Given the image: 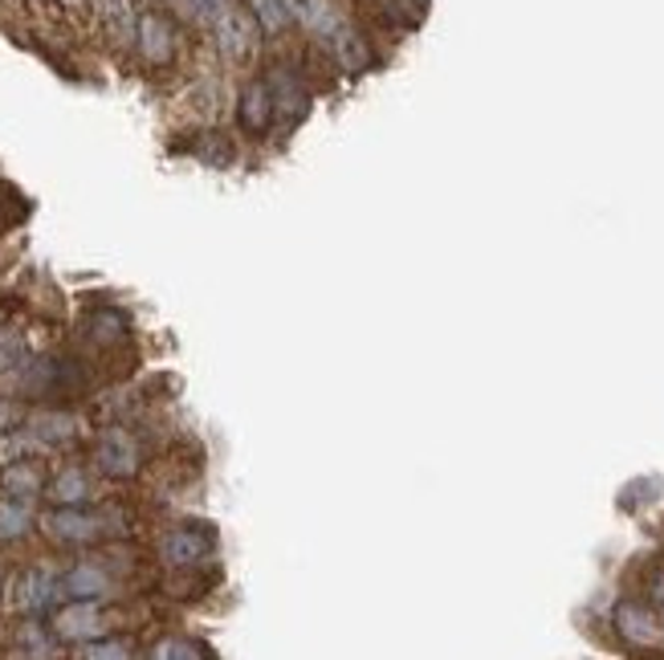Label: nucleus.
Here are the masks:
<instances>
[{"label": "nucleus", "mask_w": 664, "mask_h": 660, "mask_svg": "<svg viewBox=\"0 0 664 660\" xmlns=\"http://www.w3.org/2000/svg\"><path fill=\"white\" fill-rule=\"evenodd\" d=\"M54 631L61 640H82L87 645V640H99L106 631V616H102V607L94 600H78L54 616Z\"/></svg>", "instance_id": "f257e3e1"}, {"label": "nucleus", "mask_w": 664, "mask_h": 660, "mask_svg": "<svg viewBox=\"0 0 664 660\" xmlns=\"http://www.w3.org/2000/svg\"><path fill=\"white\" fill-rule=\"evenodd\" d=\"M286 13H289V21H298L306 33H314L322 42H331L334 33L347 25L331 0H286Z\"/></svg>", "instance_id": "f03ea898"}, {"label": "nucleus", "mask_w": 664, "mask_h": 660, "mask_svg": "<svg viewBox=\"0 0 664 660\" xmlns=\"http://www.w3.org/2000/svg\"><path fill=\"white\" fill-rule=\"evenodd\" d=\"M45 531L54 534V538H61V543H94L106 531V522L87 514V510H78V505H61V510H54V514L45 517Z\"/></svg>", "instance_id": "7ed1b4c3"}, {"label": "nucleus", "mask_w": 664, "mask_h": 660, "mask_svg": "<svg viewBox=\"0 0 664 660\" xmlns=\"http://www.w3.org/2000/svg\"><path fill=\"white\" fill-rule=\"evenodd\" d=\"M213 25H217L220 49H225L232 61L249 58V49H253V13H245V9L229 4V9H225V13H220Z\"/></svg>", "instance_id": "20e7f679"}, {"label": "nucleus", "mask_w": 664, "mask_h": 660, "mask_svg": "<svg viewBox=\"0 0 664 660\" xmlns=\"http://www.w3.org/2000/svg\"><path fill=\"white\" fill-rule=\"evenodd\" d=\"M616 628H620V636L628 645L649 648L664 640L661 619L652 616V607H644V603H620V607H616Z\"/></svg>", "instance_id": "39448f33"}, {"label": "nucleus", "mask_w": 664, "mask_h": 660, "mask_svg": "<svg viewBox=\"0 0 664 660\" xmlns=\"http://www.w3.org/2000/svg\"><path fill=\"white\" fill-rule=\"evenodd\" d=\"M139 49L151 66H168L175 58V30L168 16L144 13L139 16Z\"/></svg>", "instance_id": "423d86ee"}, {"label": "nucleus", "mask_w": 664, "mask_h": 660, "mask_svg": "<svg viewBox=\"0 0 664 660\" xmlns=\"http://www.w3.org/2000/svg\"><path fill=\"white\" fill-rule=\"evenodd\" d=\"M274 115H277L274 90H270V82L253 78V82L241 90V127H245L249 135H261V130L274 123Z\"/></svg>", "instance_id": "0eeeda50"}, {"label": "nucleus", "mask_w": 664, "mask_h": 660, "mask_svg": "<svg viewBox=\"0 0 664 660\" xmlns=\"http://www.w3.org/2000/svg\"><path fill=\"white\" fill-rule=\"evenodd\" d=\"M208 550H213V534L201 526H180L163 538V559L175 567H192V562L208 559Z\"/></svg>", "instance_id": "6e6552de"}, {"label": "nucleus", "mask_w": 664, "mask_h": 660, "mask_svg": "<svg viewBox=\"0 0 664 660\" xmlns=\"http://www.w3.org/2000/svg\"><path fill=\"white\" fill-rule=\"evenodd\" d=\"M99 465L111 477H130L135 465H139V448H135V441L123 429H111L99 445Z\"/></svg>", "instance_id": "1a4fd4ad"}, {"label": "nucleus", "mask_w": 664, "mask_h": 660, "mask_svg": "<svg viewBox=\"0 0 664 660\" xmlns=\"http://www.w3.org/2000/svg\"><path fill=\"white\" fill-rule=\"evenodd\" d=\"M49 600H54V579H49V571H25L16 579L13 595H9V603H13L16 612H42Z\"/></svg>", "instance_id": "9d476101"}, {"label": "nucleus", "mask_w": 664, "mask_h": 660, "mask_svg": "<svg viewBox=\"0 0 664 660\" xmlns=\"http://www.w3.org/2000/svg\"><path fill=\"white\" fill-rule=\"evenodd\" d=\"M331 49L339 54V66L347 73H359L363 66H371V45L363 42L359 33L351 30V25H343V30L331 37Z\"/></svg>", "instance_id": "9b49d317"}, {"label": "nucleus", "mask_w": 664, "mask_h": 660, "mask_svg": "<svg viewBox=\"0 0 664 660\" xmlns=\"http://www.w3.org/2000/svg\"><path fill=\"white\" fill-rule=\"evenodd\" d=\"M106 588H111L106 571H102V567H90V562H82V567H73V571L66 574V591H70L73 600H99V595H106Z\"/></svg>", "instance_id": "f8f14e48"}, {"label": "nucleus", "mask_w": 664, "mask_h": 660, "mask_svg": "<svg viewBox=\"0 0 664 660\" xmlns=\"http://www.w3.org/2000/svg\"><path fill=\"white\" fill-rule=\"evenodd\" d=\"M87 474L82 469H66V474L54 477V486H49V498L58 505H78V502H87Z\"/></svg>", "instance_id": "ddd939ff"}, {"label": "nucleus", "mask_w": 664, "mask_h": 660, "mask_svg": "<svg viewBox=\"0 0 664 660\" xmlns=\"http://www.w3.org/2000/svg\"><path fill=\"white\" fill-rule=\"evenodd\" d=\"M249 13H253V21H257L265 33H282L286 30V0H249Z\"/></svg>", "instance_id": "4468645a"}, {"label": "nucleus", "mask_w": 664, "mask_h": 660, "mask_svg": "<svg viewBox=\"0 0 664 660\" xmlns=\"http://www.w3.org/2000/svg\"><path fill=\"white\" fill-rule=\"evenodd\" d=\"M25 526H30V510L13 498H4L0 502V538H16V534H25Z\"/></svg>", "instance_id": "2eb2a0df"}, {"label": "nucleus", "mask_w": 664, "mask_h": 660, "mask_svg": "<svg viewBox=\"0 0 664 660\" xmlns=\"http://www.w3.org/2000/svg\"><path fill=\"white\" fill-rule=\"evenodd\" d=\"M78 660H130V648L123 640H87Z\"/></svg>", "instance_id": "dca6fc26"}, {"label": "nucleus", "mask_w": 664, "mask_h": 660, "mask_svg": "<svg viewBox=\"0 0 664 660\" xmlns=\"http://www.w3.org/2000/svg\"><path fill=\"white\" fill-rule=\"evenodd\" d=\"M42 448V436L33 432H13V436H0V460H21L25 453Z\"/></svg>", "instance_id": "f3484780"}, {"label": "nucleus", "mask_w": 664, "mask_h": 660, "mask_svg": "<svg viewBox=\"0 0 664 660\" xmlns=\"http://www.w3.org/2000/svg\"><path fill=\"white\" fill-rule=\"evenodd\" d=\"M151 660H204V652L192 645V640L172 636V640H159L156 652H151Z\"/></svg>", "instance_id": "a211bd4d"}, {"label": "nucleus", "mask_w": 664, "mask_h": 660, "mask_svg": "<svg viewBox=\"0 0 664 660\" xmlns=\"http://www.w3.org/2000/svg\"><path fill=\"white\" fill-rule=\"evenodd\" d=\"M4 486L13 489V493H37V469H30V465H16L13 460V469H9V477H4Z\"/></svg>", "instance_id": "6ab92c4d"}, {"label": "nucleus", "mask_w": 664, "mask_h": 660, "mask_svg": "<svg viewBox=\"0 0 664 660\" xmlns=\"http://www.w3.org/2000/svg\"><path fill=\"white\" fill-rule=\"evenodd\" d=\"M21 355H25L21 339L16 334H0V372H9L13 363H21Z\"/></svg>", "instance_id": "aec40b11"}]
</instances>
